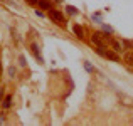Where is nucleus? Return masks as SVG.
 I'll list each match as a JSON object with an SVG mask.
<instances>
[{
    "label": "nucleus",
    "instance_id": "obj_1",
    "mask_svg": "<svg viewBox=\"0 0 133 126\" xmlns=\"http://www.w3.org/2000/svg\"><path fill=\"white\" fill-rule=\"evenodd\" d=\"M116 97H118V101H120L123 106H128V108H133V97L130 96H127L125 93H116Z\"/></svg>",
    "mask_w": 133,
    "mask_h": 126
},
{
    "label": "nucleus",
    "instance_id": "obj_2",
    "mask_svg": "<svg viewBox=\"0 0 133 126\" xmlns=\"http://www.w3.org/2000/svg\"><path fill=\"white\" fill-rule=\"evenodd\" d=\"M91 40H93V44L96 45H104V42H106V36H103L101 32H94L93 36H91Z\"/></svg>",
    "mask_w": 133,
    "mask_h": 126
},
{
    "label": "nucleus",
    "instance_id": "obj_3",
    "mask_svg": "<svg viewBox=\"0 0 133 126\" xmlns=\"http://www.w3.org/2000/svg\"><path fill=\"white\" fill-rule=\"evenodd\" d=\"M49 15H51V19H52V20H56L57 24H61L62 20H64V17H62V13H61V12H57V10H52V9H51V12H49Z\"/></svg>",
    "mask_w": 133,
    "mask_h": 126
},
{
    "label": "nucleus",
    "instance_id": "obj_4",
    "mask_svg": "<svg viewBox=\"0 0 133 126\" xmlns=\"http://www.w3.org/2000/svg\"><path fill=\"white\" fill-rule=\"evenodd\" d=\"M72 30H74V34H76V37H79V39H83L84 37V29H83L79 24H76L74 27H72Z\"/></svg>",
    "mask_w": 133,
    "mask_h": 126
},
{
    "label": "nucleus",
    "instance_id": "obj_5",
    "mask_svg": "<svg viewBox=\"0 0 133 126\" xmlns=\"http://www.w3.org/2000/svg\"><path fill=\"white\" fill-rule=\"evenodd\" d=\"M104 57L111 59L113 62H120V55L115 54V52H111V51H104Z\"/></svg>",
    "mask_w": 133,
    "mask_h": 126
},
{
    "label": "nucleus",
    "instance_id": "obj_6",
    "mask_svg": "<svg viewBox=\"0 0 133 126\" xmlns=\"http://www.w3.org/2000/svg\"><path fill=\"white\" fill-rule=\"evenodd\" d=\"M110 42H111V45H113L115 52H121L123 51V44H121V42H118V40H110Z\"/></svg>",
    "mask_w": 133,
    "mask_h": 126
},
{
    "label": "nucleus",
    "instance_id": "obj_7",
    "mask_svg": "<svg viewBox=\"0 0 133 126\" xmlns=\"http://www.w3.org/2000/svg\"><path fill=\"white\" fill-rule=\"evenodd\" d=\"M32 52H34V54H36V57L37 59H39V62H41V64H42V55H41V52H39V47H37V44H32Z\"/></svg>",
    "mask_w": 133,
    "mask_h": 126
},
{
    "label": "nucleus",
    "instance_id": "obj_8",
    "mask_svg": "<svg viewBox=\"0 0 133 126\" xmlns=\"http://www.w3.org/2000/svg\"><path fill=\"white\" fill-rule=\"evenodd\" d=\"M2 106H3V109H9L10 106H12V96H7L5 99H3V103H2Z\"/></svg>",
    "mask_w": 133,
    "mask_h": 126
},
{
    "label": "nucleus",
    "instance_id": "obj_9",
    "mask_svg": "<svg viewBox=\"0 0 133 126\" xmlns=\"http://www.w3.org/2000/svg\"><path fill=\"white\" fill-rule=\"evenodd\" d=\"M39 7L44 10H51V3L47 2V0H39Z\"/></svg>",
    "mask_w": 133,
    "mask_h": 126
},
{
    "label": "nucleus",
    "instance_id": "obj_10",
    "mask_svg": "<svg viewBox=\"0 0 133 126\" xmlns=\"http://www.w3.org/2000/svg\"><path fill=\"white\" fill-rule=\"evenodd\" d=\"M125 62H127L128 66H133V52H128V54H125Z\"/></svg>",
    "mask_w": 133,
    "mask_h": 126
},
{
    "label": "nucleus",
    "instance_id": "obj_11",
    "mask_svg": "<svg viewBox=\"0 0 133 126\" xmlns=\"http://www.w3.org/2000/svg\"><path fill=\"white\" fill-rule=\"evenodd\" d=\"M121 44H123V47H127V49H131L133 47V42L131 40H121Z\"/></svg>",
    "mask_w": 133,
    "mask_h": 126
},
{
    "label": "nucleus",
    "instance_id": "obj_12",
    "mask_svg": "<svg viewBox=\"0 0 133 126\" xmlns=\"http://www.w3.org/2000/svg\"><path fill=\"white\" fill-rule=\"evenodd\" d=\"M14 74H15V69L10 66V67H9V76H10V78H14Z\"/></svg>",
    "mask_w": 133,
    "mask_h": 126
},
{
    "label": "nucleus",
    "instance_id": "obj_13",
    "mask_svg": "<svg viewBox=\"0 0 133 126\" xmlns=\"http://www.w3.org/2000/svg\"><path fill=\"white\" fill-rule=\"evenodd\" d=\"M68 12L71 13V15H74V13H76V9H74V7H71V5H69V7H68Z\"/></svg>",
    "mask_w": 133,
    "mask_h": 126
},
{
    "label": "nucleus",
    "instance_id": "obj_14",
    "mask_svg": "<svg viewBox=\"0 0 133 126\" xmlns=\"http://www.w3.org/2000/svg\"><path fill=\"white\" fill-rule=\"evenodd\" d=\"M25 57H24V55H20V66H25Z\"/></svg>",
    "mask_w": 133,
    "mask_h": 126
},
{
    "label": "nucleus",
    "instance_id": "obj_15",
    "mask_svg": "<svg viewBox=\"0 0 133 126\" xmlns=\"http://www.w3.org/2000/svg\"><path fill=\"white\" fill-rule=\"evenodd\" d=\"M27 2H29L30 5H36V3H39V0H27Z\"/></svg>",
    "mask_w": 133,
    "mask_h": 126
},
{
    "label": "nucleus",
    "instance_id": "obj_16",
    "mask_svg": "<svg viewBox=\"0 0 133 126\" xmlns=\"http://www.w3.org/2000/svg\"><path fill=\"white\" fill-rule=\"evenodd\" d=\"M0 74H2V64H0Z\"/></svg>",
    "mask_w": 133,
    "mask_h": 126
}]
</instances>
